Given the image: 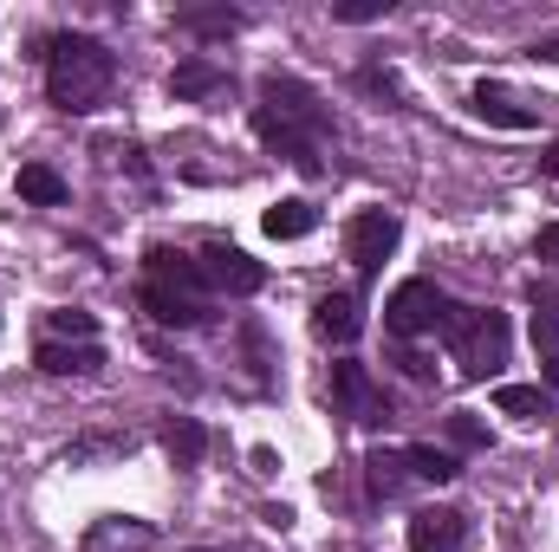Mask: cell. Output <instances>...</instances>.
I'll return each mask as SVG.
<instances>
[{"label":"cell","instance_id":"6da1fadb","mask_svg":"<svg viewBox=\"0 0 559 552\" xmlns=\"http://www.w3.org/2000/svg\"><path fill=\"white\" fill-rule=\"evenodd\" d=\"M254 137L267 143V149H280L293 169L319 176V169H325L332 118H325V105H319V92H312L306 79L267 72V79H261V105H254Z\"/></svg>","mask_w":559,"mask_h":552},{"label":"cell","instance_id":"7a4b0ae2","mask_svg":"<svg viewBox=\"0 0 559 552\" xmlns=\"http://www.w3.org/2000/svg\"><path fill=\"white\" fill-rule=\"evenodd\" d=\"M118 85V52L92 33H52L46 39V98L72 118L98 111Z\"/></svg>","mask_w":559,"mask_h":552},{"label":"cell","instance_id":"3957f363","mask_svg":"<svg viewBox=\"0 0 559 552\" xmlns=\"http://www.w3.org/2000/svg\"><path fill=\"white\" fill-rule=\"evenodd\" d=\"M449 351H455V364H462V377H501V364H508V351H514V325H508V312H495V305H455V319H449Z\"/></svg>","mask_w":559,"mask_h":552},{"label":"cell","instance_id":"277c9868","mask_svg":"<svg viewBox=\"0 0 559 552\" xmlns=\"http://www.w3.org/2000/svg\"><path fill=\"white\" fill-rule=\"evenodd\" d=\"M455 319V299L436 286V279H404L391 299H384V325L391 338H429V332H449Z\"/></svg>","mask_w":559,"mask_h":552},{"label":"cell","instance_id":"5b68a950","mask_svg":"<svg viewBox=\"0 0 559 552\" xmlns=\"http://www.w3.org/2000/svg\"><path fill=\"white\" fill-rule=\"evenodd\" d=\"M397 241H404V221H397L391 208H358V215L345 221V261L365 279L384 274V261L397 254Z\"/></svg>","mask_w":559,"mask_h":552},{"label":"cell","instance_id":"8992f818","mask_svg":"<svg viewBox=\"0 0 559 552\" xmlns=\"http://www.w3.org/2000/svg\"><path fill=\"white\" fill-rule=\"evenodd\" d=\"M332 416L378 429V422H391V391H384L358 358H345V364H332Z\"/></svg>","mask_w":559,"mask_h":552},{"label":"cell","instance_id":"52a82bcc","mask_svg":"<svg viewBox=\"0 0 559 552\" xmlns=\"http://www.w3.org/2000/svg\"><path fill=\"white\" fill-rule=\"evenodd\" d=\"M202 279H209V286H222V292H235V299H248V292H261V286H267V267H261L254 254L228 248V241H209V248H202Z\"/></svg>","mask_w":559,"mask_h":552},{"label":"cell","instance_id":"ba28073f","mask_svg":"<svg viewBox=\"0 0 559 552\" xmlns=\"http://www.w3.org/2000/svg\"><path fill=\"white\" fill-rule=\"evenodd\" d=\"M138 305L156 319V325H176V332L209 325V299H195V292H182V286H163V279H143V286H138Z\"/></svg>","mask_w":559,"mask_h":552},{"label":"cell","instance_id":"9c48e42d","mask_svg":"<svg viewBox=\"0 0 559 552\" xmlns=\"http://www.w3.org/2000/svg\"><path fill=\"white\" fill-rule=\"evenodd\" d=\"M33 364H39L46 377H98V371H105V345H98V338H92V345L39 338V345H33Z\"/></svg>","mask_w":559,"mask_h":552},{"label":"cell","instance_id":"30bf717a","mask_svg":"<svg viewBox=\"0 0 559 552\" xmlns=\"http://www.w3.org/2000/svg\"><path fill=\"white\" fill-rule=\"evenodd\" d=\"M468 547V514L455 507H417L411 514V552H462Z\"/></svg>","mask_w":559,"mask_h":552},{"label":"cell","instance_id":"8fae6325","mask_svg":"<svg viewBox=\"0 0 559 552\" xmlns=\"http://www.w3.org/2000/svg\"><path fill=\"white\" fill-rule=\"evenodd\" d=\"M312 332H319L325 345H352V338L365 332V299H358V292H345V286H338V292H325V299L312 305Z\"/></svg>","mask_w":559,"mask_h":552},{"label":"cell","instance_id":"7c38bea8","mask_svg":"<svg viewBox=\"0 0 559 552\" xmlns=\"http://www.w3.org/2000/svg\"><path fill=\"white\" fill-rule=\"evenodd\" d=\"M468 111H475L481 124H501V131H534V124H540V111L521 105L508 85H475V92H468Z\"/></svg>","mask_w":559,"mask_h":552},{"label":"cell","instance_id":"4fadbf2b","mask_svg":"<svg viewBox=\"0 0 559 552\" xmlns=\"http://www.w3.org/2000/svg\"><path fill=\"white\" fill-rule=\"evenodd\" d=\"M150 547H156V527L131 520V514H111L85 533V552H150Z\"/></svg>","mask_w":559,"mask_h":552},{"label":"cell","instance_id":"5bb4252c","mask_svg":"<svg viewBox=\"0 0 559 552\" xmlns=\"http://www.w3.org/2000/svg\"><path fill=\"white\" fill-rule=\"evenodd\" d=\"M143 279H163V286H182V292L209 299L202 261H195V254H176V248H150V254H143Z\"/></svg>","mask_w":559,"mask_h":552},{"label":"cell","instance_id":"9a60e30c","mask_svg":"<svg viewBox=\"0 0 559 552\" xmlns=\"http://www.w3.org/2000/svg\"><path fill=\"white\" fill-rule=\"evenodd\" d=\"M169 92H176V98H228L235 79H228L215 59H182V65L169 72Z\"/></svg>","mask_w":559,"mask_h":552},{"label":"cell","instance_id":"2e32d148","mask_svg":"<svg viewBox=\"0 0 559 552\" xmlns=\"http://www.w3.org/2000/svg\"><path fill=\"white\" fill-rule=\"evenodd\" d=\"M163 455H169L176 468H202V455H209V429H202L195 416H169V422H163Z\"/></svg>","mask_w":559,"mask_h":552},{"label":"cell","instance_id":"e0dca14e","mask_svg":"<svg viewBox=\"0 0 559 552\" xmlns=\"http://www.w3.org/2000/svg\"><path fill=\"white\" fill-rule=\"evenodd\" d=\"M261 228H267L274 241H306V235L319 228V208H312L306 195H286V202H274V208L261 215Z\"/></svg>","mask_w":559,"mask_h":552},{"label":"cell","instance_id":"ac0fdd59","mask_svg":"<svg viewBox=\"0 0 559 552\" xmlns=\"http://www.w3.org/2000/svg\"><path fill=\"white\" fill-rule=\"evenodd\" d=\"M13 189H20V202H33V208H59V202H66V176H59L52 163H26V169L13 176Z\"/></svg>","mask_w":559,"mask_h":552},{"label":"cell","instance_id":"d6986e66","mask_svg":"<svg viewBox=\"0 0 559 552\" xmlns=\"http://www.w3.org/2000/svg\"><path fill=\"white\" fill-rule=\"evenodd\" d=\"M404 468H411L417 481H436V488L462 475V461H455V448H436V442H411V448H404Z\"/></svg>","mask_w":559,"mask_h":552},{"label":"cell","instance_id":"ffe728a7","mask_svg":"<svg viewBox=\"0 0 559 552\" xmlns=\"http://www.w3.org/2000/svg\"><path fill=\"white\" fill-rule=\"evenodd\" d=\"M495 410L514 416V422H540V416H547V391H540V384H501V391H495Z\"/></svg>","mask_w":559,"mask_h":552},{"label":"cell","instance_id":"44dd1931","mask_svg":"<svg viewBox=\"0 0 559 552\" xmlns=\"http://www.w3.org/2000/svg\"><path fill=\"white\" fill-rule=\"evenodd\" d=\"M46 338H72V345H92L98 338V319L85 305H52L46 312Z\"/></svg>","mask_w":559,"mask_h":552},{"label":"cell","instance_id":"7402d4cb","mask_svg":"<svg viewBox=\"0 0 559 552\" xmlns=\"http://www.w3.org/2000/svg\"><path fill=\"white\" fill-rule=\"evenodd\" d=\"M176 26H182V33H202V39H228V33H241V13H235V7H215V13H176Z\"/></svg>","mask_w":559,"mask_h":552},{"label":"cell","instance_id":"603a6c76","mask_svg":"<svg viewBox=\"0 0 559 552\" xmlns=\"http://www.w3.org/2000/svg\"><path fill=\"white\" fill-rule=\"evenodd\" d=\"M365 468H371V494H378V501H391V494L404 488V475H411V468H404V455H384V448H371V455H365Z\"/></svg>","mask_w":559,"mask_h":552},{"label":"cell","instance_id":"cb8c5ba5","mask_svg":"<svg viewBox=\"0 0 559 552\" xmlns=\"http://www.w3.org/2000/svg\"><path fill=\"white\" fill-rule=\"evenodd\" d=\"M534 351H540V364L559 358V312L547 299H534Z\"/></svg>","mask_w":559,"mask_h":552},{"label":"cell","instance_id":"d4e9b609","mask_svg":"<svg viewBox=\"0 0 559 552\" xmlns=\"http://www.w3.org/2000/svg\"><path fill=\"white\" fill-rule=\"evenodd\" d=\"M449 442L475 455V448H488V422H481L475 410H455V416H449Z\"/></svg>","mask_w":559,"mask_h":552},{"label":"cell","instance_id":"484cf974","mask_svg":"<svg viewBox=\"0 0 559 552\" xmlns=\"http://www.w3.org/2000/svg\"><path fill=\"white\" fill-rule=\"evenodd\" d=\"M384 13H391V0H338L332 7V20H352V26L358 20H384Z\"/></svg>","mask_w":559,"mask_h":552},{"label":"cell","instance_id":"4316f807","mask_svg":"<svg viewBox=\"0 0 559 552\" xmlns=\"http://www.w3.org/2000/svg\"><path fill=\"white\" fill-rule=\"evenodd\" d=\"M358 85H365V92H384V98H397V79H391L384 65H365V72H358Z\"/></svg>","mask_w":559,"mask_h":552},{"label":"cell","instance_id":"83f0119b","mask_svg":"<svg viewBox=\"0 0 559 552\" xmlns=\"http://www.w3.org/2000/svg\"><path fill=\"white\" fill-rule=\"evenodd\" d=\"M534 254H540V261H554V267H559V221H547V228H540V241H534Z\"/></svg>","mask_w":559,"mask_h":552},{"label":"cell","instance_id":"f1b7e54d","mask_svg":"<svg viewBox=\"0 0 559 552\" xmlns=\"http://www.w3.org/2000/svg\"><path fill=\"white\" fill-rule=\"evenodd\" d=\"M527 52H534V59H547V65H559V33H547V39H534Z\"/></svg>","mask_w":559,"mask_h":552},{"label":"cell","instance_id":"f546056e","mask_svg":"<svg viewBox=\"0 0 559 552\" xmlns=\"http://www.w3.org/2000/svg\"><path fill=\"white\" fill-rule=\"evenodd\" d=\"M540 176H559V143H547V156H540Z\"/></svg>","mask_w":559,"mask_h":552}]
</instances>
